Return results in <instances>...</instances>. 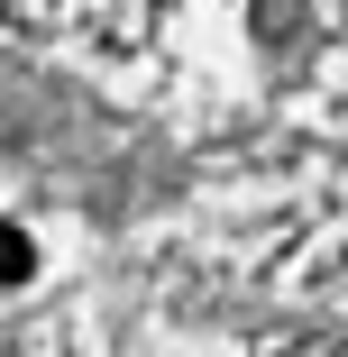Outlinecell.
Wrapping results in <instances>:
<instances>
[{
    "instance_id": "6da1fadb",
    "label": "cell",
    "mask_w": 348,
    "mask_h": 357,
    "mask_svg": "<svg viewBox=\"0 0 348 357\" xmlns=\"http://www.w3.org/2000/svg\"><path fill=\"white\" fill-rule=\"evenodd\" d=\"M28 275H37V238L19 220H0V284H28Z\"/></svg>"
},
{
    "instance_id": "7a4b0ae2",
    "label": "cell",
    "mask_w": 348,
    "mask_h": 357,
    "mask_svg": "<svg viewBox=\"0 0 348 357\" xmlns=\"http://www.w3.org/2000/svg\"><path fill=\"white\" fill-rule=\"evenodd\" d=\"M266 10H275V19H285V0H266Z\"/></svg>"
}]
</instances>
